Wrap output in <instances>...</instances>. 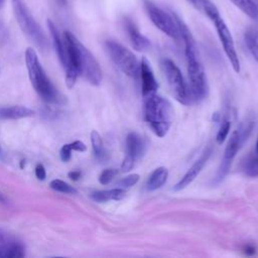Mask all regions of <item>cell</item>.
Instances as JSON below:
<instances>
[{
    "instance_id": "obj_1",
    "label": "cell",
    "mask_w": 258,
    "mask_h": 258,
    "mask_svg": "<svg viewBox=\"0 0 258 258\" xmlns=\"http://www.w3.org/2000/svg\"><path fill=\"white\" fill-rule=\"evenodd\" d=\"M172 15L177 24L179 35L181 36L184 43V52L187 63V75L190 83V92L196 100L201 101L205 99L208 95V83L204 67L198 53L196 41L186 24L175 13H173Z\"/></svg>"
},
{
    "instance_id": "obj_2",
    "label": "cell",
    "mask_w": 258,
    "mask_h": 258,
    "mask_svg": "<svg viewBox=\"0 0 258 258\" xmlns=\"http://www.w3.org/2000/svg\"><path fill=\"white\" fill-rule=\"evenodd\" d=\"M173 116V108L170 102L156 93L145 98L144 118L151 130L158 137L167 134Z\"/></svg>"
},
{
    "instance_id": "obj_3",
    "label": "cell",
    "mask_w": 258,
    "mask_h": 258,
    "mask_svg": "<svg viewBox=\"0 0 258 258\" xmlns=\"http://www.w3.org/2000/svg\"><path fill=\"white\" fill-rule=\"evenodd\" d=\"M25 62L30 82L38 95L48 103H59L61 97L45 75L38 56L32 47H28L25 51Z\"/></svg>"
},
{
    "instance_id": "obj_4",
    "label": "cell",
    "mask_w": 258,
    "mask_h": 258,
    "mask_svg": "<svg viewBox=\"0 0 258 258\" xmlns=\"http://www.w3.org/2000/svg\"><path fill=\"white\" fill-rule=\"evenodd\" d=\"M202 10H204L206 15L213 21V23L217 29L220 41L223 45L226 55L228 56L234 71L236 73H239L240 72V61H239V57H238V54H237V51L235 48L234 39L232 37V34H231L227 24L221 17L219 10L215 6V4H213L210 0L202 1Z\"/></svg>"
},
{
    "instance_id": "obj_5",
    "label": "cell",
    "mask_w": 258,
    "mask_h": 258,
    "mask_svg": "<svg viewBox=\"0 0 258 258\" xmlns=\"http://www.w3.org/2000/svg\"><path fill=\"white\" fill-rule=\"evenodd\" d=\"M11 4L15 18L21 30L35 43L39 49L42 51L48 50V40L39 24L31 15L24 0H11Z\"/></svg>"
},
{
    "instance_id": "obj_6",
    "label": "cell",
    "mask_w": 258,
    "mask_h": 258,
    "mask_svg": "<svg viewBox=\"0 0 258 258\" xmlns=\"http://www.w3.org/2000/svg\"><path fill=\"white\" fill-rule=\"evenodd\" d=\"M105 46L111 59L125 75L130 78H137L140 63L130 49L115 40H107Z\"/></svg>"
},
{
    "instance_id": "obj_7",
    "label": "cell",
    "mask_w": 258,
    "mask_h": 258,
    "mask_svg": "<svg viewBox=\"0 0 258 258\" xmlns=\"http://www.w3.org/2000/svg\"><path fill=\"white\" fill-rule=\"evenodd\" d=\"M63 43L67 51L66 64V84L69 89H72L81 75V59H80V40L70 31L63 33Z\"/></svg>"
},
{
    "instance_id": "obj_8",
    "label": "cell",
    "mask_w": 258,
    "mask_h": 258,
    "mask_svg": "<svg viewBox=\"0 0 258 258\" xmlns=\"http://www.w3.org/2000/svg\"><path fill=\"white\" fill-rule=\"evenodd\" d=\"M251 129H252V124L247 123V124L242 125L239 129L235 130L231 134V136L228 140L226 149H225V154H224L222 163L220 165V168H219L218 173L215 178L216 181L222 180L225 177V175L228 173L234 157L236 156L237 152L239 151V149L242 146V144L244 143V141L247 139L249 133L251 132Z\"/></svg>"
},
{
    "instance_id": "obj_9",
    "label": "cell",
    "mask_w": 258,
    "mask_h": 258,
    "mask_svg": "<svg viewBox=\"0 0 258 258\" xmlns=\"http://www.w3.org/2000/svg\"><path fill=\"white\" fill-rule=\"evenodd\" d=\"M143 6L151 22L160 31H162L172 39H178V37L180 36L179 30L173 18V15L168 14L150 0H143Z\"/></svg>"
},
{
    "instance_id": "obj_10",
    "label": "cell",
    "mask_w": 258,
    "mask_h": 258,
    "mask_svg": "<svg viewBox=\"0 0 258 258\" xmlns=\"http://www.w3.org/2000/svg\"><path fill=\"white\" fill-rule=\"evenodd\" d=\"M162 67L173 97L179 103L187 105L190 101L189 93L178 67L169 58L163 60Z\"/></svg>"
},
{
    "instance_id": "obj_11",
    "label": "cell",
    "mask_w": 258,
    "mask_h": 258,
    "mask_svg": "<svg viewBox=\"0 0 258 258\" xmlns=\"http://www.w3.org/2000/svg\"><path fill=\"white\" fill-rule=\"evenodd\" d=\"M146 150L145 140L136 132H130L126 137V157L124 158L121 169L122 171H129L134 163L139 160Z\"/></svg>"
},
{
    "instance_id": "obj_12",
    "label": "cell",
    "mask_w": 258,
    "mask_h": 258,
    "mask_svg": "<svg viewBox=\"0 0 258 258\" xmlns=\"http://www.w3.org/2000/svg\"><path fill=\"white\" fill-rule=\"evenodd\" d=\"M80 59H81V74L92 85L98 86L102 81V70L99 62L94 55L83 45L80 44Z\"/></svg>"
},
{
    "instance_id": "obj_13",
    "label": "cell",
    "mask_w": 258,
    "mask_h": 258,
    "mask_svg": "<svg viewBox=\"0 0 258 258\" xmlns=\"http://www.w3.org/2000/svg\"><path fill=\"white\" fill-rule=\"evenodd\" d=\"M25 255V247L20 240L4 229H0V258H20Z\"/></svg>"
},
{
    "instance_id": "obj_14",
    "label": "cell",
    "mask_w": 258,
    "mask_h": 258,
    "mask_svg": "<svg viewBox=\"0 0 258 258\" xmlns=\"http://www.w3.org/2000/svg\"><path fill=\"white\" fill-rule=\"evenodd\" d=\"M211 154H212V147L211 146L206 147L205 150L203 151V153L201 154V156L195 161V163L187 169V171L184 173V175L174 185L173 189L174 190H181L184 187H186L187 185H189L195 180V178L199 175V173L202 171L203 167L207 163Z\"/></svg>"
},
{
    "instance_id": "obj_15",
    "label": "cell",
    "mask_w": 258,
    "mask_h": 258,
    "mask_svg": "<svg viewBox=\"0 0 258 258\" xmlns=\"http://www.w3.org/2000/svg\"><path fill=\"white\" fill-rule=\"evenodd\" d=\"M139 75L141 77L142 96L144 98H146V97L156 93L158 84L156 82V79H155L152 69L150 67V63L146 59V57H142V59H141Z\"/></svg>"
},
{
    "instance_id": "obj_16",
    "label": "cell",
    "mask_w": 258,
    "mask_h": 258,
    "mask_svg": "<svg viewBox=\"0 0 258 258\" xmlns=\"http://www.w3.org/2000/svg\"><path fill=\"white\" fill-rule=\"evenodd\" d=\"M123 26L134 49L142 51L150 46V41L139 31L138 27L134 21H132V19L125 17L123 20Z\"/></svg>"
},
{
    "instance_id": "obj_17",
    "label": "cell",
    "mask_w": 258,
    "mask_h": 258,
    "mask_svg": "<svg viewBox=\"0 0 258 258\" xmlns=\"http://www.w3.org/2000/svg\"><path fill=\"white\" fill-rule=\"evenodd\" d=\"M47 26L49 29V32L51 34L52 40H53V45L55 48V51L58 55V58L60 60V62L62 63L63 67H66L67 64V51H66V46L63 43V39L60 37L59 32L55 26V24L50 20L47 19Z\"/></svg>"
},
{
    "instance_id": "obj_18",
    "label": "cell",
    "mask_w": 258,
    "mask_h": 258,
    "mask_svg": "<svg viewBox=\"0 0 258 258\" xmlns=\"http://www.w3.org/2000/svg\"><path fill=\"white\" fill-rule=\"evenodd\" d=\"M33 110L19 105L0 108V119H20L33 116Z\"/></svg>"
},
{
    "instance_id": "obj_19",
    "label": "cell",
    "mask_w": 258,
    "mask_h": 258,
    "mask_svg": "<svg viewBox=\"0 0 258 258\" xmlns=\"http://www.w3.org/2000/svg\"><path fill=\"white\" fill-rule=\"evenodd\" d=\"M125 189L123 187H116L106 190H96L90 195V198L98 203H104L108 201H119L125 197Z\"/></svg>"
},
{
    "instance_id": "obj_20",
    "label": "cell",
    "mask_w": 258,
    "mask_h": 258,
    "mask_svg": "<svg viewBox=\"0 0 258 258\" xmlns=\"http://www.w3.org/2000/svg\"><path fill=\"white\" fill-rule=\"evenodd\" d=\"M168 177V170L163 167H157L155 168L149 175L147 182H146V187L148 190H156L160 188L167 180Z\"/></svg>"
},
{
    "instance_id": "obj_21",
    "label": "cell",
    "mask_w": 258,
    "mask_h": 258,
    "mask_svg": "<svg viewBox=\"0 0 258 258\" xmlns=\"http://www.w3.org/2000/svg\"><path fill=\"white\" fill-rule=\"evenodd\" d=\"M244 14L252 19L258 18V6L252 0H230Z\"/></svg>"
},
{
    "instance_id": "obj_22",
    "label": "cell",
    "mask_w": 258,
    "mask_h": 258,
    "mask_svg": "<svg viewBox=\"0 0 258 258\" xmlns=\"http://www.w3.org/2000/svg\"><path fill=\"white\" fill-rule=\"evenodd\" d=\"M91 142H92V147H93L95 156L99 160H105L107 158V151L104 148L101 135L96 130H93L91 132Z\"/></svg>"
},
{
    "instance_id": "obj_23",
    "label": "cell",
    "mask_w": 258,
    "mask_h": 258,
    "mask_svg": "<svg viewBox=\"0 0 258 258\" xmlns=\"http://www.w3.org/2000/svg\"><path fill=\"white\" fill-rule=\"evenodd\" d=\"M245 40L248 49L258 62V34L254 30H249L245 34Z\"/></svg>"
},
{
    "instance_id": "obj_24",
    "label": "cell",
    "mask_w": 258,
    "mask_h": 258,
    "mask_svg": "<svg viewBox=\"0 0 258 258\" xmlns=\"http://www.w3.org/2000/svg\"><path fill=\"white\" fill-rule=\"evenodd\" d=\"M244 172L246 175L251 177H257L258 176V153L257 155H253L249 157L244 164Z\"/></svg>"
},
{
    "instance_id": "obj_25",
    "label": "cell",
    "mask_w": 258,
    "mask_h": 258,
    "mask_svg": "<svg viewBox=\"0 0 258 258\" xmlns=\"http://www.w3.org/2000/svg\"><path fill=\"white\" fill-rule=\"evenodd\" d=\"M49 186L59 192H63V194H75L77 192L76 188H74L72 185H70L69 183L64 182L61 179H53L50 181Z\"/></svg>"
},
{
    "instance_id": "obj_26",
    "label": "cell",
    "mask_w": 258,
    "mask_h": 258,
    "mask_svg": "<svg viewBox=\"0 0 258 258\" xmlns=\"http://www.w3.org/2000/svg\"><path fill=\"white\" fill-rule=\"evenodd\" d=\"M230 128H231V122L228 121V120H225L221 126H220V129L217 133V137H216V140L219 144L223 143L225 141V139L227 138L228 134H229V131H230Z\"/></svg>"
},
{
    "instance_id": "obj_27",
    "label": "cell",
    "mask_w": 258,
    "mask_h": 258,
    "mask_svg": "<svg viewBox=\"0 0 258 258\" xmlns=\"http://www.w3.org/2000/svg\"><path fill=\"white\" fill-rule=\"evenodd\" d=\"M117 170L114 168H108L102 171V173L99 176V181L102 184H108L116 175Z\"/></svg>"
},
{
    "instance_id": "obj_28",
    "label": "cell",
    "mask_w": 258,
    "mask_h": 258,
    "mask_svg": "<svg viewBox=\"0 0 258 258\" xmlns=\"http://www.w3.org/2000/svg\"><path fill=\"white\" fill-rule=\"evenodd\" d=\"M138 179H139V175L137 173L129 174V175L123 177L119 181V185H121V187H130V186L136 184Z\"/></svg>"
},
{
    "instance_id": "obj_29",
    "label": "cell",
    "mask_w": 258,
    "mask_h": 258,
    "mask_svg": "<svg viewBox=\"0 0 258 258\" xmlns=\"http://www.w3.org/2000/svg\"><path fill=\"white\" fill-rule=\"evenodd\" d=\"M72 151L73 149L71 148L70 146V143L68 144H64L61 149H60V158L62 161H69L71 159V156H72Z\"/></svg>"
},
{
    "instance_id": "obj_30",
    "label": "cell",
    "mask_w": 258,
    "mask_h": 258,
    "mask_svg": "<svg viewBox=\"0 0 258 258\" xmlns=\"http://www.w3.org/2000/svg\"><path fill=\"white\" fill-rule=\"evenodd\" d=\"M70 146H71V148H72L73 150H75V151H80V152L86 151V149H87L85 143L82 142V141H80V140H76V141L70 143Z\"/></svg>"
},
{
    "instance_id": "obj_31",
    "label": "cell",
    "mask_w": 258,
    "mask_h": 258,
    "mask_svg": "<svg viewBox=\"0 0 258 258\" xmlns=\"http://www.w3.org/2000/svg\"><path fill=\"white\" fill-rule=\"evenodd\" d=\"M35 175L37 177V179L39 180H43L45 179L46 176V172H45V168L42 164H37L35 167Z\"/></svg>"
},
{
    "instance_id": "obj_32",
    "label": "cell",
    "mask_w": 258,
    "mask_h": 258,
    "mask_svg": "<svg viewBox=\"0 0 258 258\" xmlns=\"http://www.w3.org/2000/svg\"><path fill=\"white\" fill-rule=\"evenodd\" d=\"M69 177L73 180H78L81 177V172L79 170H74V171H70L69 172Z\"/></svg>"
},
{
    "instance_id": "obj_33",
    "label": "cell",
    "mask_w": 258,
    "mask_h": 258,
    "mask_svg": "<svg viewBox=\"0 0 258 258\" xmlns=\"http://www.w3.org/2000/svg\"><path fill=\"white\" fill-rule=\"evenodd\" d=\"M195 8L201 10V0H187Z\"/></svg>"
},
{
    "instance_id": "obj_34",
    "label": "cell",
    "mask_w": 258,
    "mask_h": 258,
    "mask_svg": "<svg viewBox=\"0 0 258 258\" xmlns=\"http://www.w3.org/2000/svg\"><path fill=\"white\" fill-rule=\"evenodd\" d=\"M245 253H246V254H249V255H252V254L255 253V248L252 247V246H250V245H247V246L245 247Z\"/></svg>"
},
{
    "instance_id": "obj_35",
    "label": "cell",
    "mask_w": 258,
    "mask_h": 258,
    "mask_svg": "<svg viewBox=\"0 0 258 258\" xmlns=\"http://www.w3.org/2000/svg\"><path fill=\"white\" fill-rule=\"evenodd\" d=\"M0 202H5V198L1 192H0Z\"/></svg>"
},
{
    "instance_id": "obj_36",
    "label": "cell",
    "mask_w": 258,
    "mask_h": 258,
    "mask_svg": "<svg viewBox=\"0 0 258 258\" xmlns=\"http://www.w3.org/2000/svg\"><path fill=\"white\" fill-rule=\"evenodd\" d=\"M61 5H66L67 4V0H57Z\"/></svg>"
},
{
    "instance_id": "obj_37",
    "label": "cell",
    "mask_w": 258,
    "mask_h": 258,
    "mask_svg": "<svg viewBox=\"0 0 258 258\" xmlns=\"http://www.w3.org/2000/svg\"><path fill=\"white\" fill-rule=\"evenodd\" d=\"M4 1H5V0H0V8L3 6V4H4Z\"/></svg>"
},
{
    "instance_id": "obj_38",
    "label": "cell",
    "mask_w": 258,
    "mask_h": 258,
    "mask_svg": "<svg viewBox=\"0 0 258 258\" xmlns=\"http://www.w3.org/2000/svg\"><path fill=\"white\" fill-rule=\"evenodd\" d=\"M256 151L258 153V139H257V142H256Z\"/></svg>"
},
{
    "instance_id": "obj_39",
    "label": "cell",
    "mask_w": 258,
    "mask_h": 258,
    "mask_svg": "<svg viewBox=\"0 0 258 258\" xmlns=\"http://www.w3.org/2000/svg\"><path fill=\"white\" fill-rule=\"evenodd\" d=\"M0 152H1V146H0Z\"/></svg>"
}]
</instances>
